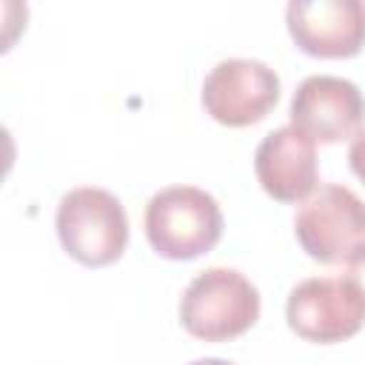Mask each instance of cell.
<instances>
[{"label": "cell", "instance_id": "obj_1", "mask_svg": "<svg viewBox=\"0 0 365 365\" xmlns=\"http://www.w3.org/2000/svg\"><path fill=\"white\" fill-rule=\"evenodd\" d=\"M54 228L63 251L88 268L117 262L128 242L123 202L97 185H80L63 194L54 214Z\"/></svg>", "mask_w": 365, "mask_h": 365}, {"label": "cell", "instance_id": "obj_2", "mask_svg": "<svg viewBox=\"0 0 365 365\" xmlns=\"http://www.w3.org/2000/svg\"><path fill=\"white\" fill-rule=\"evenodd\" d=\"M259 319V291L234 268L200 271L180 299L182 328L205 342H225L245 334Z\"/></svg>", "mask_w": 365, "mask_h": 365}, {"label": "cell", "instance_id": "obj_3", "mask_svg": "<svg viewBox=\"0 0 365 365\" xmlns=\"http://www.w3.org/2000/svg\"><path fill=\"white\" fill-rule=\"evenodd\" d=\"M145 237L165 259H194L220 242L222 211L197 185H168L145 205Z\"/></svg>", "mask_w": 365, "mask_h": 365}, {"label": "cell", "instance_id": "obj_4", "mask_svg": "<svg viewBox=\"0 0 365 365\" xmlns=\"http://www.w3.org/2000/svg\"><path fill=\"white\" fill-rule=\"evenodd\" d=\"M302 251L325 265H351L365 251V202L339 182L319 185L294 217Z\"/></svg>", "mask_w": 365, "mask_h": 365}, {"label": "cell", "instance_id": "obj_5", "mask_svg": "<svg viewBox=\"0 0 365 365\" xmlns=\"http://www.w3.org/2000/svg\"><path fill=\"white\" fill-rule=\"evenodd\" d=\"M285 319L297 336L334 345L354 336L365 325V294L348 274L308 277L291 288Z\"/></svg>", "mask_w": 365, "mask_h": 365}, {"label": "cell", "instance_id": "obj_6", "mask_svg": "<svg viewBox=\"0 0 365 365\" xmlns=\"http://www.w3.org/2000/svg\"><path fill=\"white\" fill-rule=\"evenodd\" d=\"M279 100V77L271 66L251 57L220 60L202 83L205 111L231 128L254 125L268 117Z\"/></svg>", "mask_w": 365, "mask_h": 365}, {"label": "cell", "instance_id": "obj_7", "mask_svg": "<svg viewBox=\"0 0 365 365\" xmlns=\"http://www.w3.org/2000/svg\"><path fill=\"white\" fill-rule=\"evenodd\" d=\"M365 123V97L356 83L334 74L305 77L291 97V125L314 143L356 137Z\"/></svg>", "mask_w": 365, "mask_h": 365}, {"label": "cell", "instance_id": "obj_8", "mask_svg": "<svg viewBox=\"0 0 365 365\" xmlns=\"http://www.w3.org/2000/svg\"><path fill=\"white\" fill-rule=\"evenodd\" d=\"M285 23L297 48L311 57L342 60L365 46L362 0H291Z\"/></svg>", "mask_w": 365, "mask_h": 365}, {"label": "cell", "instance_id": "obj_9", "mask_svg": "<svg viewBox=\"0 0 365 365\" xmlns=\"http://www.w3.org/2000/svg\"><path fill=\"white\" fill-rule=\"evenodd\" d=\"M254 171L262 191L279 202H302L317 191V148L294 125H279L254 151Z\"/></svg>", "mask_w": 365, "mask_h": 365}, {"label": "cell", "instance_id": "obj_10", "mask_svg": "<svg viewBox=\"0 0 365 365\" xmlns=\"http://www.w3.org/2000/svg\"><path fill=\"white\" fill-rule=\"evenodd\" d=\"M348 163H351V171L365 182V131H359V134L351 140Z\"/></svg>", "mask_w": 365, "mask_h": 365}, {"label": "cell", "instance_id": "obj_11", "mask_svg": "<svg viewBox=\"0 0 365 365\" xmlns=\"http://www.w3.org/2000/svg\"><path fill=\"white\" fill-rule=\"evenodd\" d=\"M345 268H348L345 274H348V277H354V279L359 282L362 294H365V251H362V254H359V257H356L351 265H345Z\"/></svg>", "mask_w": 365, "mask_h": 365}, {"label": "cell", "instance_id": "obj_12", "mask_svg": "<svg viewBox=\"0 0 365 365\" xmlns=\"http://www.w3.org/2000/svg\"><path fill=\"white\" fill-rule=\"evenodd\" d=\"M188 365H234V362L220 359V356H202V359H194V362H188Z\"/></svg>", "mask_w": 365, "mask_h": 365}]
</instances>
